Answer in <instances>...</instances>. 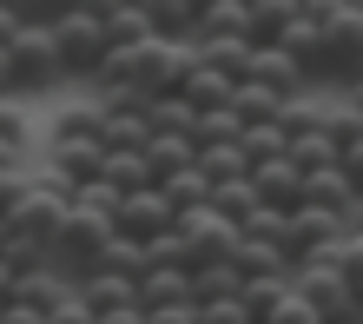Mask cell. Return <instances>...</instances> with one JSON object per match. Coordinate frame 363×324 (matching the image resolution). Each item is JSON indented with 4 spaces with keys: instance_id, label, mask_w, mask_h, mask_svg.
<instances>
[{
    "instance_id": "cell-24",
    "label": "cell",
    "mask_w": 363,
    "mask_h": 324,
    "mask_svg": "<svg viewBox=\"0 0 363 324\" xmlns=\"http://www.w3.org/2000/svg\"><path fill=\"white\" fill-rule=\"evenodd\" d=\"M199 153H218V146H245V119L231 113V106H218V113H199Z\"/></svg>"
},
{
    "instance_id": "cell-23",
    "label": "cell",
    "mask_w": 363,
    "mask_h": 324,
    "mask_svg": "<svg viewBox=\"0 0 363 324\" xmlns=\"http://www.w3.org/2000/svg\"><path fill=\"white\" fill-rule=\"evenodd\" d=\"M191 133H199L191 99H152V139H191Z\"/></svg>"
},
{
    "instance_id": "cell-9",
    "label": "cell",
    "mask_w": 363,
    "mask_h": 324,
    "mask_svg": "<svg viewBox=\"0 0 363 324\" xmlns=\"http://www.w3.org/2000/svg\"><path fill=\"white\" fill-rule=\"evenodd\" d=\"M251 185H258V199L277 205V212H297V205H304V172H297L291 159L258 166V172H251Z\"/></svg>"
},
{
    "instance_id": "cell-15",
    "label": "cell",
    "mask_w": 363,
    "mask_h": 324,
    "mask_svg": "<svg viewBox=\"0 0 363 324\" xmlns=\"http://www.w3.org/2000/svg\"><path fill=\"white\" fill-rule=\"evenodd\" d=\"M225 298H245V271L238 265H231V258H225V265H199V271H191V305H225Z\"/></svg>"
},
{
    "instance_id": "cell-43",
    "label": "cell",
    "mask_w": 363,
    "mask_h": 324,
    "mask_svg": "<svg viewBox=\"0 0 363 324\" xmlns=\"http://www.w3.org/2000/svg\"><path fill=\"white\" fill-rule=\"evenodd\" d=\"M99 324H145V311L133 305V311H113V318H99Z\"/></svg>"
},
{
    "instance_id": "cell-46",
    "label": "cell",
    "mask_w": 363,
    "mask_h": 324,
    "mask_svg": "<svg viewBox=\"0 0 363 324\" xmlns=\"http://www.w3.org/2000/svg\"><path fill=\"white\" fill-rule=\"evenodd\" d=\"M0 311H7V305H0Z\"/></svg>"
},
{
    "instance_id": "cell-27",
    "label": "cell",
    "mask_w": 363,
    "mask_h": 324,
    "mask_svg": "<svg viewBox=\"0 0 363 324\" xmlns=\"http://www.w3.org/2000/svg\"><path fill=\"white\" fill-rule=\"evenodd\" d=\"M145 159H152V172H159V185L172 179V172H185V166H199V139H152L145 146Z\"/></svg>"
},
{
    "instance_id": "cell-4",
    "label": "cell",
    "mask_w": 363,
    "mask_h": 324,
    "mask_svg": "<svg viewBox=\"0 0 363 324\" xmlns=\"http://www.w3.org/2000/svg\"><path fill=\"white\" fill-rule=\"evenodd\" d=\"M191 67H199L191 47H179V40H152V47L139 53V93L145 99H185Z\"/></svg>"
},
{
    "instance_id": "cell-34",
    "label": "cell",
    "mask_w": 363,
    "mask_h": 324,
    "mask_svg": "<svg viewBox=\"0 0 363 324\" xmlns=\"http://www.w3.org/2000/svg\"><path fill=\"white\" fill-rule=\"evenodd\" d=\"M205 324H264L245 298H225V305H205Z\"/></svg>"
},
{
    "instance_id": "cell-41",
    "label": "cell",
    "mask_w": 363,
    "mask_h": 324,
    "mask_svg": "<svg viewBox=\"0 0 363 324\" xmlns=\"http://www.w3.org/2000/svg\"><path fill=\"white\" fill-rule=\"evenodd\" d=\"M0 324H47V318H33V311H20V305H7V311H0Z\"/></svg>"
},
{
    "instance_id": "cell-38",
    "label": "cell",
    "mask_w": 363,
    "mask_h": 324,
    "mask_svg": "<svg viewBox=\"0 0 363 324\" xmlns=\"http://www.w3.org/2000/svg\"><path fill=\"white\" fill-rule=\"evenodd\" d=\"M20 33H27V14H20V7H0V47H13Z\"/></svg>"
},
{
    "instance_id": "cell-35",
    "label": "cell",
    "mask_w": 363,
    "mask_h": 324,
    "mask_svg": "<svg viewBox=\"0 0 363 324\" xmlns=\"http://www.w3.org/2000/svg\"><path fill=\"white\" fill-rule=\"evenodd\" d=\"M264 324H324V318H317V311L304 305V298H297V285H291V298H284V305H277Z\"/></svg>"
},
{
    "instance_id": "cell-39",
    "label": "cell",
    "mask_w": 363,
    "mask_h": 324,
    "mask_svg": "<svg viewBox=\"0 0 363 324\" xmlns=\"http://www.w3.org/2000/svg\"><path fill=\"white\" fill-rule=\"evenodd\" d=\"M337 166H344V179L357 185V199H363V139H357V146H350V153L337 159Z\"/></svg>"
},
{
    "instance_id": "cell-12",
    "label": "cell",
    "mask_w": 363,
    "mask_h": 324,
    "mask_svg": "<svg viewBox=\"0 0 363 324\" xmlns=\"http://www.w3.org/2000/svg\"><path fill=\"white\" fill-rule=\"evenodd\" d=\"M106 40L113 47H152V0H125V7H106Z\"/></svg>"
},
{
    "instance_id": "cell-1",
    "label": "cell",
    "mask_w": 363,
    "mask_h": 324,
    "mask_svg": "<svg viewBox=\"0 0 363 324\" xmlns=\"http://www.w3.org/2000/svg\"><path fill=\"white\" fill-rule=\"evenodd\" d=\"M53 40H60V60H67V80H99V67L113 60V40H106V7H73L53 20Z\"/></svg>"
},
{
    "instance_id": "cell-31",
    "label": "cell",
    "mask_w": 363,
    "mask_h": 324,
    "mask_svg": "<svg viewBox=\"0 0 363 324\" xmlns=\"http://www.w3.org/2000/svg\"><path fill=\"white\" fill-rule=\"evenodd\" d=\"M284 298H291V278H245V305L258 311V318H271Z\"/></svg>"
},
{
    "instance_id": "cell-44",
    "label": "cell",
    "mask_w": 363,
    "mask_h": 324,
    "mask_svg": "<svg viewBox=\"0 0 363 324\" xmlns=\"http://www.w3.org/2000/svg\"><path fill=\"white\" fill-rule=\"evenodd\" d=\"M344 99H350L357 113H363V80H350V86H344Z\"/></svg>"
},
{
    "instance_id": "cell-30",
    "label": "cell",
    "mask_w": 363,
    "mask_h": 324,
    "mask_svg": "<svg viewBox=\"0 0 363 324\" xmlns=\"http://www.w3.org/2000/svg\"><path fill=\"white\" fill-rule=\"evenodd\" d=\"M199 166H205V179H211V185L251 179V159H245V146H218V153H199Z\"/></svg>"
},
{
    "instance_id": "cell-28",
    "label": "cell",
    "mask_w": 363,
    "mask_h": 324,
    "mask_svg": "<svg viewBox=\"0 0 363 324\" xmlns=\"http://www.w3.org/2000/svg\"><path fill=\"white\" fill-rule=\"evenodd\" d=\"M337 159H344V153H337V139H330V133H311V139H297V146H291V166L304 172V179H317V172H330Z\"/></svg>"
},
{
    "instance_id": "cell-2",
    "label": "cell",
    "mask_w": 363,
    "mask_h": 324,
    "mask_svg": "<svg viewBox=\"0 0 363 324\" xmlns=\"http://www.w3.org/2000/svg\"><path fill=\"white\" fill-rule=\"evenodd\" d=\"M363 73V0H324V80Z\"/></svg>"
},
{
    "instance_id": "cell-40",
    "label": "cell",
    "mask_w": 363,
    "mask_h": 324,
    "mask_svg": "<svg viewBox=\"0 0 363 324\" xmlns=\"http://www.w3.org/2000/svg\"><path fill=\"white\" fill-rule=\"evenodd\" d=\"M7 93H20V86H13V53L0 47V99H7Z\"/></svg>"
},
{
    "instance_id": "cell-22",
    "label": "cell",
    "mask_w": 363,
    "mask_h": 324,
    "mask_svg": "<svg viewBox=\"0 0 363 324\" xmlns=\"http://www.w3.org/2000/svg\"><path fill=\"white\" fill-rule=\"evenodd\" d=\"M231 265H238L245 278H291V258H284V245H251V239H238Z\"/></svg>"
},
{
    "instance_id": "cell-6",
    "label": "cell",
    "mask_w": 363,
    "mask_h": 324,
    "mask_svg": "<svg viewBox=\"0 0 363 324\" xmlns=\"http://www.w3.org/2000/svg\"><path fill=\"white\" fill-rule=\"evenodd\" d=\"M179 239L191 245V271H199V265H225L238 252V225L218 205H199V212H179Z\"/></svg>"
},
{
    "instance_id": "cell-29",
    "label": "cell",
    "mask_w": 363,
    "mask_h": 324,
    "mask_svg": "<svg viewBox=\"0 0 363 324\" xmlns=\"http://www.w3.org/2000/svg\"><path fill=\"white\" fill-rule=\"evenodd\" d=\"M211 205H218L231 225H245V219H251V212H258L264 199H258V185H251V179H231V185H218V192H211Z\"/></svg>"
},
{
    "instance_id": "cell-26",
    "label": "cell",
    "mask_w": 363,
    "mask_h": 324,
    "mask_svg": "<svg viewBox=\"0 0 363 324\" xmlns=\"http://www.w3.org/2000/svg\"><path fill=\"white\" fill-rule=\"evenodd\" d=\"M231 113H238V119H245V133H251V126H277V113H284V99H277V93H264V86H238Z\"/></svg>"
},
{
    "instance_id": "cell-20",
    "label": "cell",
    "mask_w": 363,
    "mask_h": 324,
    "mask_svg": "<svg viewBox=\"0 0 363 324\" xmlns=\"http://www.w3.org/2000/svg\"><path fill=\"white\" fill-rule=\"evenodd\" d=\"M106 185H113L119 199H133V192H152L159 185V172H152L145 153H113V159H106Z\"/></svg>"
},
{
    "instance_id": "cell-33",
    "label": "cell",
    "mask_w": 363,
    "mask_h": 324,
    "mask_svg": "<svg viewBox=\"0 0 363 324\" xmlns=\"http://www.w3.org/2000/svg\"><path fill=\"white\" fill-rule=\"evenodd\" d=\"M337 265H344V278H350V291L363 298V232H350V239L337 245Z\"/></svg>"
},
{
    "instance_id": "cell-5",
    "label": "cell",
    "mask_w": 363,
    "mask_h": 324,
    "mask_svg": "<svg viewBox=\"0 0 363 324\" xmlns=\"http://www.w3.org/2000/svg\"><path fill=\"white\" fill-rule=\"evenodd\" d=\"M344 239H350L344 219H330V212H317V205H297L291 225H284V258H291V271H297V265H311V258H330Z\"/></svg>"
},
{
    "instance_id": "cell-8",
    "label": "cell",
    "mask_w": 363,
    "mask_h": 324,
    "mask_svg": "<svg viewBox=\"0 0 363 324\" xmlns=\"http://www.w3.org/2000/svg\"><path fill=\"white\" fill-rule=\"evenodd\" d=\"M245 86H264V93H277V99H297L311 80H304V67H297L284 47H258V60H251V80H245Z\"/></svg>"
},
{
    "instance_id": "cell-14",
    "label": "cell",
    "mask_w": 363,
    "mask_h": 324,
    "mask_svg": "<svg viewBox=\"0 0 363 324\" xmlns=\"http://www.w3.org/2000/svg\"><path fill=\"white\" fill-rule=\"evenodd\" d=\"M199 20H205V0H152V33L159 40L191 47V40H199Z\"/></svg>"
},
{
    "instance_id": "cell-36",
    "label": "cell",
    "mask_w": 363,
    "mask_h": 324,
    "mask_svg": "<svg viewBox=\"0 0 363 324\" xmlns=\"http://www.w3.org/2000/svg\"><path fill=\"white\" fill-rule=\"evenodd\" d=\"M53 324H99V311H93L86 298H79V285H73V291H67V305L53 311Z\"/></svg>"
},
{
    "instance_id": "cell-19",
    "label": "cell",
    "mask_w": 363,
    "mask_h": 324,
    "mask_svg": "<svg viewBox=\"0 0 363 324\" xmlns=\"http://www.w3.org/2000/svg\"><path fill=\"white\" fill-rule=\"evenodd\" d=\"M172 305H191V271H152V278H139V311H172Z\"/></svg>"
},
{
    "instance_id": "cell-18",
    "label": "cell",
    "mask_w": 363,
    "mask_h": 324,
    "mask_svg": "<svg viewBox=\"0 0 363 324\" xmlns=\"http://www.w3.org/2000/svg\"><path fill=\"white\" fill-rule=\"evenodd\" d=\"M185 99L199 106V113H218V106H231V99H238V80H231V73H218V67H191Z\"/></svg>"
},
{
    "instance_id": "cell-17",
    "label": "cell",
    "mask_w": 363,
    "mask_h": 324,
    "mask_svg": "<svg viewBox=\"0 0 363 324\" xmlns=\"http://www.w3.org/2000/svg\"><path fill=\"white\" fill-rule=\"evenodd\" d=\"M277 133H284L291 146H297V139H311V133H330V106H324V99H311V93L284 99V113H277Z\"/></svg>"
},
{
    "instance_id": "cell-11",
    "label": "cell",
    "mask_w": 363,
    "mask_h": 324,
    "mask_svg": "<svg viewBox=\"0 0 363 324\" xmlns=\"http://www.w3.org/2000/svg\"><path fill=\"white\" fill-rule=\"evenodd\" d=\"M304 205H317V212H330V219H344V225H350V212H357V185L344 179V166H330V172H317V179H304Z\"/></svg>"
},
{
    "instance_id": "cell-42",
    "label": "cell",
    "mask_w": 363,
    "mask_h": 324,
    "mask_svg": "<svg viewBox=\"0 0 363 324\" xmlns=\"http://www.w3.org/2000/svg\"><path fill=\"white\" fill-rule=\"evenodd\" d=\"M13 285H20V278H13V265H7V258H0V305L13 298Z\"/></svg>"
},
{
    "instance_id": "cell-37",
    "label": "cell",
    "mask_w": 363,
    "mask_h": 324,
    "mask_svg": "<svg viewBox=\"0 0 363 324\" xmlns=\"http://www.w3.org/2000/svg\"><path fill=\"white\" fill-rule=\"evenodd\" d=\"M145 324H205L199 305H172V311H145Z\"/></svg>"
},
{
    "instance_id": "cell-13",
    "label": "cell",
    "mask_w": 363,
    "mask_h": 324,
    "mask_svg": "<svg viewBox=\"0 0 363 324\" xmlns=\"http://www.w3.org/2000/svg\"><path fill=\"white\" fill-rule=\"evenodd\" d=\"M79 298H86L99 318H113V311H133L139 305V285L119 278V271H93V278H79Z\"/></svg>"
},
{
    "instance_id": "cell-45",
    "label": "cell",
    "mask_w": 363,
    "mask_h": 324,
    "mask_svg": "<svg viewBox=\"0 0 363 324\" xmlns=\"http://www.w3.org/2000/svg\"><path fill=\"white\" fill-rule=\"evenodd\" d=\"M7 245H13V225H7V219H0V252H7Z\"/></svg>"
},
{
    "instance_id": "cell-7",
    "label": "cell",
    "mask_w": 363,
    "mask_h": 324,
    "mask_svg": "<svg viewBox=\"0 0 363 324\" xmlns=\"http://www.w3.org/2000/svg\"><path fill=\"white\" fill-rule=\"evenodd\" d=\"M119 232L125 239H139V245H152L165 239V232H179V205L165 199V192H133V199H119Z\"/></svg>"
},
{
    "instance_id": "cell-25",
    "label": "cell",
    "mask_w": 363,
    "mask_h": 324,
    "mask_svg": "<svg viewBox=\"0 0 363 324\" xmlns=\"http://www.w3.org/2000/svg\"><path fill=\"white\" fill-rule=\"evenodd\" d=\"M159 192H165V199H172L179 212H199V205H211V192H218V185L205 179V166H185V172H172V179H165Z\"/></svg>"
},
{
    "instance_id": "cell-10",
    "label": "cell",
    "mask_w": 363,
    "mask_h": 324,
    "mask_svg": "<svg viewBox=\"0 0 363 324\" xmlns=\"http://www.w3.org/2000/svg\"><path fill=\"white\" fill-rule=\"evenodd\" d=\"M199 40L218 47V40H251V0H205Z\"/></svg>"
},
{
    "instance_id": "cell-21",
    "label": "cell",
    "mask_w": 363,
    "mask_h": 324,
    "mask_svg": "<svg viewBox=\"0 0 363 324\" xmlns=\"http://www.w3.org/2000/svg\"><path fill=\"white\" fill-rule=\"evenodd\" d=\"M53 139H106V99L86 93L79 106H67V113L53 119Z\"/></svg>"
},
{
    "instance_id": "cell-32",
    "label": "cell",
    "mask_w": 363,
    "mask_h": 324,
    "mask_svg": "<svg viewBox=\"0 0 363 324\" xmlns=\"http://www.w3.org/2000/svg\"><path fill=\"white\" fill-rule=\"evenodd\" d=\"M27 113H20V106H7V99H0V146H13V153H27Z\"/></svg>"
},
{
    "instance_id": "cell-3",
    "label": "cell",
    "mask_w": 363,
    "mask_h": 324,
    "mask_svg": "<svg viewBox=\"0 0 363 324\" xmlns=\"http://www.w3.org/2000/svg\"><path fill=\"white\" fill-rule=\"evenodd\" d=\"M7 53H13V86H20V93H47L53 80H67V60H60L53 20H33V14H27V33H20Z\"/></svg>"
},
{
    "instance_id": "cell-47",
    "label": "cell",
    "mask_w": 363,
    "mask_h": 324,
    "mask_svg": "<svg viewBox=\"0 0 363 324\" xmlns=\"http://www.w3.org/2000/svg\"><path fill=\"white\" fill-rule=\"evenodd\" d=\"M47 324H53V318H47Z\"/></svg>"
},
{
    "instance_id": "cell-16",
    "label": "cell",
    "mask_w": 363,
    "mask_h": 324,
    "mask_svg": "<svg viewBox=\"0 0 363 324\" xmlns=\"http://www.w3.org/2000/svg\"><path fill=\"white\" fill-rule=\"evenodd\" d=\"M304 0H251V47H284Z\"/></svg>"
}]
</instances>
